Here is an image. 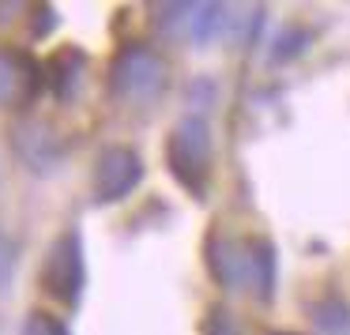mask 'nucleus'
Masks as SVG:
<instances>
[{
    "label": "nucleus",
    "mask_w": 350,
    "mask_h": 335,
    "mask_svg": "<svg viewBox=\"0 0 350 335\" xmlns=\"http://www.w3.org/2000/svg\"><path fill=\"white\" fill-rule=\"evenodd\" d=\"M170 87V61L154 42L129 38L109 53L106 94L113 106H154Z\"/></svg>",
    "instance_id": "obj_1"
},
{
    "label": "nucleus",
    "mask_w": 350,
    "mask_h": 335,
    "mask_svg": "<svg viewBox=\"0 0 350 335\" xmlns=\"http://www.w3.org/2000/svg\"><path fill=\"white\" fill-rule=\"evenodd\" d=\"M166 170L192 200H207L215 177V136L204 113H185L162 144Z\"/></svg>",
    "instance_id": "obj_2"
},
{
    "label": "nucleus",
    "mask_w": 350,
    "mask_h": 335,
    "mask_svg": "<svg viewBox=\"0 0 350 335\" xmlns=\"http://www.w3.org/2000/svg\"><path fill=\"white\" fill-rule=\"evenodd\" d=\"M38 290L49 302L76 309L83 302L87 290V249H83V234L79 226H64L53 241L46 245V256L38 267Z\"/></svg>",
    "instance_id": "obj_3"
},
{
    "label": "nucleus",
    "mask_w": 350,
    "mask_h": 335,
    "mask_svg": "<svg viewBox=\"0 0 350 335\" xmlns=\"http://www.w3.org/2000/svg\"><path fill=\"white\" fill-rule=\"evenodd\" d=\"M8 144H12V155H16L31 174H53L64 162V155H68L64 132L57 129L49 117L34 113V109L16 113L8 121Z\"/></svg>",
    "instance_id": "obj_4"
},
{
    "label": "nucleus",
    "mask_w": 350,
    "mask_h": 335,
    "mask_svg": "<svg viewBox=\"0 0 350 335\" xmlns=\"http://www.w3.org/2000/svg\"><path fill=\"white\" fill-rule=\"evenodd\" d=\"M144 159L129 144H106L91 170V200L98 207L121 204L144 185Z\"/></svg>",
    "instance_id": "obj_5"
},
{
    "label": "nucleus",
    "mask_w": 350,
    "mask_h": 335,
    "mask_svg": "<svg viewBox=\"0 0 350 335\" xmlns=\"http://www.w3.org/2000/svg\"><path fill=\"white\" fill-rule=\"evenodd\" d=\"M46 91V61L23 46H0V109L27 113Z\"/></svg>",
    "instance_id": "obj_6"
},
{
    "label": "nucleus",
    "mask_w": 350,
    "mask_h": 335,
    "mask_svg": "<svg viewBox=\"0 0 350 335\" xmlns=\"http://www.w3.org/2000/svg\"><path fill=\"white\" fill-rule=\"evenodd\" d=\"M245 237L211 226L204 234V271L219 290H245Z\"/></svg>",
    "instance_id": "obj_7"
},
{
    "label": "nucleus",
    "mask_w": 350,
    "mask_h": 335,
    "mask_svg": "<svg viewBox=\"0 0 350 335\" xmlns=\"http://www.w3.org/2000/svg\"><path fill=\"white\" fill-rule=\"evenodd\" d=\"M87 68H91V57H87L83 46H76V42L57 46L46 57V91L57 102H72L87 79Z\"/></svg>",
    "instance_id": "obj_8"
},
{
    "label": "nucleus",
    "mask_w": 350,
    "mask_h": 335,
    "mask_svg": "<svg viewBox=\"0 0 350 335\" xmlns=\"http://www.w3.org/2000/svg\"><path fill=\"white\" fill-rule=\"evenodd\" d=\"M245 290H252L260 305H271L275 302V286H279V249H275L271 237L256 234V237H245Z\"/></svg>",
    "instance_id": "obj_9"
},
{
    "label": "nucleus",
    "mask_w": 350,
    "mask_h": 335,
    "mask_svg": "<svg viewBox=\"0 0 350 335\" xmlns=\"http://www.w3.org/2000/svg\"><path fill=\"white\" fill-rule=\"evenodd\" d=\"M309 320L320 335H350V305L342 294H320L309 302Z\"/></svg>",
    "instance_id": "obj_10"
},
{
    "label": "nucleus",
    "mask_w": 350,
    "mask_h": 335,
    "mask_svg": "<svg viewBox=\"0 0 350 335\" xmlns=\"http://www.w3.org/2000/svg\"><path fill=\"white\" fill-rule=\"evenodd\" d=\"M312 46V34H309V27H301V23H286L279 34L271 38V64H290V61H297V57L305 53V49Z\"/></svg>",
    "instance_id": "obj_11"
},
{
    "label": "nucleus",
    "mask_w": 350,
    "mask_h": 335,
    "mask_svg": "<svg viewBox=\"0 0 350 335\" xmlns=\"http://www.w3.org/2000/svg\"><path fill=\"white\" fill-rule=\"evenodd\" d=\"M192 12H196V4H154L151 23L159 27V34H166V38H185V34L192 31Z\"/></svg>",
    "instance_id": "obj_12"
},
{
    "label": "nucleus",
    "mask_w": 350,
    "mask_h": 335,
    "mask_svg": "<svg viewBox=\"0 0 350 335\" xmlns=\"http://www.w3.org/2000/svg\"><path fill=\"white\" fill-rule=\"evenodd\" d=\"M226 19H230V8H226V4H196L189 38L196 42V46H207V42H211L215 34L226 27Z\"/></svg>",
    "instance_id": "obj_13"
},
{
    "label": "nucleus",
    "mask_w": 350,
    "mask_h": 335,
    "mask_svg": "<svg viewBox=\"0 0 350 335\" xmlns=\"http://www.w3.org/2000/svg\"><path fill=\"white\" fill-rule=\"evenodd\" d=\"M19 335H72V327L64 317H57L49 309H31L23 317V332Z\"/></svg>",
    "instance_id": "obj_14"
},
{
    "label": "nucleus",
    "mask_w": 350,
    "mask_h": 335,
    "mask_svg": "<svg viewBox=\"0 0 350 335\" xmlns=\"http://www.w3.org/2000/svg\"><path fill=\"white\" fill-rule=\"evenodd\" d=\"M200 335H241V324L226 305H211L204 324H200Z\"/></svg>",
    "instance_id": "obj_15"
},
{
    "label": "nucleus",
    "mask_w": 350,
    "mask_h": 335,
    "mask_svg": "<svg viewBox=\"0 0 350 335\" xmlns=\"http://www.w3.org/2000/svg\"><path fill=\"white\" fill-rule=\"evenodd\" d=\"M16 264H19V249H16V237L0 226V294H8L12 286V275H16Z\"/></svg>",
    "instance_id": "obj_16"
},
{
    "label": "nucleus",
    "mask_w": 350,
    "mask_h": 335,
    "mask_svg": "<svg viewBox=\"0 0 350 335\" xmlns=\"http://www.w3.org/2000/svg\"><path fill=\"white\" fill-rule=\"evenodd\" d=\"M57 23H61V16H57L53 4H34V8H31V34H34V38L53 34Z\"/></svg>",
    "instance_id": "obj_17"
},
{
    "label": "nucleus",
    "mask_w": 350,
    "mask_h": 335,
    "mask_svg": "<svg viewBox=\"0 0 350 335\" xmlns=\"http://www.w3.org/2000/svg\"><path fill=\"white\" fill-rule=\"evenodd\" d=\"M271 335H294V332H271Z\"/></svg>",
    "instance_id": "obj_18"
}]
</instances>
